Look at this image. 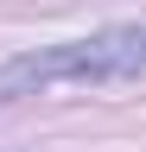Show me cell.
<instances>
[{"instance_id": "1", "label": "cell", "mask_w": 146, "mask_h": 152, "mask_svg": "<svg viewBox=\"0 0 146 152\" xmlns=\"http://www.w3.org/2000/svg\"><path fill=\"white\" fill-rule=\"evenodd\" d=\"M134 76H146V26H108L89 38H64V45L7 57L0 64V102L45 95L64 83H134Z\"/></svg>"}]
</instances>
